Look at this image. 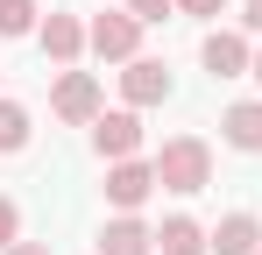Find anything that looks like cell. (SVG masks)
Listing matches in <instances>:
<instances>
[{"label":"cell","mask_w":262,"mask_h":255,"mask_svg":"<svg viewBox=\"0 0 262 255\" xmlns=\"http://www.w3.org/2000/svg\"><path fill=\"white\" fill-rule=\"evenodd\" d=\"M241 22H248V29L262 36V0H248V14H241Z\"/></svg>","instance_id":"cell-18"},{"label":"cell","mask_w":262,"mask_h":255,"mask_svg":"<svg viewBox=\"0 0 262 255\" xmlns=\"http://www.w3.org/2000/svg\"><path fill=\"white\" fill-rule=\"evenodd\" d=\"M149 192H156V163H142V156L106 163V206H114V213H135Z\"/></svg>","instance_id":"cell-6"},{"label":"cell","mask_w":262,"mask_h":255,"mask_svg":"<svg viewBox=\"0 0 262 255\" xmlns=\"http://www.w3.org/2000/svg\"><path fill=\"white\" fill-rule=\"evenodd\" d=\"M29 135H36L29 107H21V99H0V156H21V149H29Z\"/></svg>","instance_id":"cell-13"},{"label":"cell","mask_w":262,"mask_h":255,"mask_svg":"<svg viewBox=\"0 0 262 255\" xmlns=\"http://www.w3.org/2000/svg\"><path fill=\"white\" fill-rule=\"evenodd\" d=\"M121 99H128V107H163V99H170V71H163L156 57H135L128 71H121Z\"/></svg>","instance_id":"cell-8"},{"label":"cell","mask_w":262,"mask_h":255,"mask_svg":"<svg viewBox=\"0 0 262 255\" xmlns=\"http://www.w3.org/2000/svg\"><path fill=\"white\" fill-rule=\"evenodd\" d=\"M85 50L99 64H135V57H142V22H135L128 7H106V14H92Z\"/></svg>","instance_id":"cell-2"},{"label":"cell","mask_w":262,"mask_h":255,"mask_svg":"<svg viewBox=\"0 0 262 255\" xmlns=\"http://www.w3.org/2000/svg\"><path fill=\"white\" fill-rule=\"evenodd\" d=\"M0 255H43V241H14V248H0Z\"/></svg>","instance_id":"cell-19"},{"label":"cell","mask_w":262,"mask_h":255,"mask_svg":"<svg viewBox=\"0 0 262 255\" xmlns=\"http://www.w3.org/2000/svg\"><path fill=\"white\" fill-rule=\"evenodd\" d=\"M199 57H206L213 78H248L255 71V50H248V36H234V29H213V36L199 42Z\"/></svg>","instance_id":"cell-7"},{"label":"cell","mask_w":262,"mask_h":255,"mask_svg":"<svg viewBox=\"0 0 262 255\" xmlns=\"http://www.w3.org/2000/svg\"><path fill=\"white\" fill-rule=\"evenodd\" d=\"M184 14H199V22H213V14H227V0H177Z\"/></svg>","instance_id":"cell-17"},{"label":"cell","mask_w":262,"mask_h":255,"mask_svg":"<svg viewBox=\"0 0 262 255\" xmlns=\"http://www.w3.org/2000/svg\"><path fill=\"white\" fill-rule=\"evenodd\" d=\"M220 142L241 149V156H262V99H234L220 114Z\"/></svg>","instance_id":"cell-9"},{"label":"cell","mask_w":262,"mask_h":255,"mask_svg":"<svg viewBox=\"0 0 262 255\" xmlns=\"http://www.w3.org/2000/svg\"><path fill=\"white\" fill-rule=\"evenodd\" d=\"M170 7H177V0H128V14H135V22H142V29H149V22H163Z\"/></svg>","instance_id":"cell-16"},{"label":"cell","mask_w":262,"mask_h":255,"mask_svg":"<svg viewBox=\"0 0 262 255\" xmlns=\"http://www.w3.org/2000/svg\"><path fill=\"white\" fill-rule=\"evenodd\" d=\"M92 149H99L106 163H128L135 149H142V114H135V107H121V114H99V121H92Z\"/></svg>","instance_id":"cell-5"},{"label":"cell","mask_w":262,"mask_h":255,"mask_svg":"<svg viewBox=\"0 0 262 255\" xmlns=\"http://www.w3.org/2000/svg\"><path fill=\"white\" fill-rule=\"evenodd\" d=\"M50 114L71 128H92L99 114H106V99H99V78L92 71H64V78L50 85Z\"/></svg>","instance_id":"cell-3"},{"label":"cell","mask_w":262,"mask_h":255,"mask_svg":"<svg viewBox=\"0 0 262 255\" xmlns=\"http://www.w3.org/2000/svg\"><path fill=\"white\" fill-rule=\"evenodd\" d=\"M36 42H43V57L57 64V71H71V64L85 57V22H78V14H57V7H50V14H43V29H36Z\"/></svg>","instance_id":"cell-4"},{"label":"cell","mask_w":262,"mask_h":255,"mask_svg":"<svg viewBox=\"0 0 262 255\" xmlns=\"http://www.w3.org/2000/svg\"><path fill=\"white\" fill-rule=\"evenodd\" d=\"M213 255H262V220L255 213H227L213 227Z\"/></svg>","instance_id":"cell-12"},{"label":"cell","mask_w":262,"mask_h":255,"mask_svg":"<svg viewBox=\"0 0 262 255\" xmlns=\"http://www.w3.org/2000/svg\"><path fill=\"white\" fill-rule=\"evenodd\" d=\"M14 241H21V206L0 192V248H14Z\"/></svg>","instance_id":"cell-15"},{"label":"cell","mask_w":262,"mask_h":255,"mask_svg":"<svg viewBox=\"0 0 262 255\" xmlns=\"http://www.w3.org/2000/svg\"><path fill=\"white\" fill-rule=\"evenodd\" d=\"M156 184H163V192H184V199L206 192V184H213V149H206L199 135H170V142L156 149Z\"/></svg>","instance_id":"cell-1"},{"label":"cell","mask_w":262,"mask_h":255,"mask_svg":"<svg viewBox=\"0 0 262 255\" xmlns=\"http://www.w3.org/2000/svg\"><path fill=\"white\" fill-rule=\"evenodd\" d=\"M248 78H255V85H262V50H255V71H248Z\"/></svg>","instance_id":"cell-20"},{"label":"cell","mask_w":262,"mask_h":255,"mask_svg":"<svg viewBox=\"0 0 262 255\" xmlns=\"http://www.w3.org/2000/svg\"><path fill=\"white\" fill-rule=\"evenodd\" d=\"M156 248L163 255H213V227H199L191 213H170V220L156 227Z\"/></svg>","instance_id":"cell-10"},{"label":"cell","mask_w":262,"mask_h":255,"mask_svg":"<svg viewBox=\"0 0 262 255\" xmlns=\"http://www.w3.org/2000/svg\"><path fill=\"white\" fill-rule=\"evenodd\" d=\"M149 248H156V227H142L135 213H114L99 234V255H149Z\"/></svg>","instance_id":"cell-11"},{"label":"cell","mask_w":262,"mask_h":255,"mask_svg":"<svg viewBox=\"0 0 262 255\" xmlns=\"http://www.w3.org/2000/svg\"><path fill=\"white\" fill-rule=\"evenodd\" d=\"M36 29H43L36 0H0V36H36Z\"/></svg>","instance_id":"cell-14"}]
</instances>
